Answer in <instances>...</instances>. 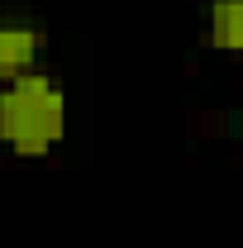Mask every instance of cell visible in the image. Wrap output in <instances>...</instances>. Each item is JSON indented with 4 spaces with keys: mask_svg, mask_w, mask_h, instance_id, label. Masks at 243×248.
I'll return each instance as SVG.
<instances>
[{
    "mask_svg": "<svg viewBox=\"0 0 243 248\" xmlns=\"http://www.w3.org/2000/svg\"><path fill=\"white\" fill-rule=\"evenodd\" d=\"M200 38L214 53L243 58V0H205L200 5Z\"/></svg>",
    "mask_w": 243,
    "mask_h": 248,
    "instance_id": "cell-3",
    "label": "cell"
},
{
    "mask_svg": "<svg viewBox=\"0 0 243 248\" xmlns=\"http://www.w3.org/2000/svg\"><path fill=\"white\" fill-rule=\"evenodd\" d=\"M67 86L53 72L33 67L24 77L0 81V143L15 157H48L67 139Z\"/></svg>",
    "mask_w": 243,
    "mask_h": 248,
    "instance_id": "cell-1",
    "label": "cell"
},
{
    "mask_svg": "<svg viewBox=\"0 0 243 248\" xmlns=\"http://www.w3.org/2000/svg\"><path fill=\"white\" fill-rule=\"evenodd\" d=\"M43 48H48V29L38 19H29V15H5L0 19V81L43 67Z\"/></svg>",
    "mask_w": 243,
    "mask_h": 248,
    "instance_id": "cell-2",
    "label": "cell"
}]
</instances>
